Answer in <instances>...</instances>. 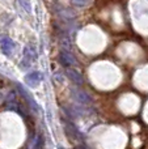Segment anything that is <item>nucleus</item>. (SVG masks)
<instances>
[{"instance_id":"obj_1","label":"nucleus","mask_w":148,"mask_h":149,"mask_svg":"<svg viewBox=\"0 0 148 149\" xmlns=\"http://www.w3.org/2000/svg\"><path fill=\"white\" fill-rule=\"evenodd\" d=\"M72 97L76 102H79L80 105H89L92 103V98L91 95L88 94L87 92L80 89H72Z\"/></svg>"},{"instance_id":"obj_2","label":"nucleus","mask_w":148,"mask_h":149,"mask_svg":"<svg viewBox=\"0 0 148 149\" xmlns=\"http://www.w3.org/2000/svg\"><path fill=\"white\" fill-rule=\"evenodd\" d=\"M0 47H1L3 54L7 55V56H9V55L13 52V50H15L16 45L10 38H8V37H3V38L0 39Z\"/></svg>"},{"instance_id":"obj_3","label":"nucleus","mask_w":148,"mask_h":149,"mask_svg":"<svg viewBox=\"0 0 148 149\" xmlns=\"http://www.w3.org/2000/svg\"><path fill=\"white\" fill-rule=\"evenodd\" d=\"M59 60L64 67H72V65H76V59L71 52L66 51V50H62L59 54Z\"/></svg>"},{"instance_id":"obj_4","label":"nucleus","mask_w":148,"mask_h":149,"mask_svg":"<svg viewBox=\"0 0 148 149\" xmlns=\"http://www.w3.org/2000/svg\"><path fill=\"white\" fill-rule=\"evenodd\" d=\"M42 81V74L39 72H31L25 76V84L30 88H36L41 84Z\"/></svg>"},{"instance_id":"obj_5","label":"nucleus","mask_w":148,"mask_h":149,"mask_svg":"<svg viewBox=\"0 0 148 149\" xmlns=\"http://www.w3.org/2000/svg\"><path fill=\"white\" fill-rule=\"evenodd\" d=\"M64 130H66V134L73 140H81V135L79 132V130L73 126L71 122H64Z\"/></svg>"},{"instance_id":"obj_6","label":"nucleus","mask_w":148,"mask_h":149,"mask_svg":"<svg viewBox=\"0 0 148 149\" xmlns=\"http://www.w3.org/2000/svg\"><path fill=\"white\" fill-rule=\"evenodd\" d=\"M36 58H37V54H36V51H34L31 47H26L25 50H24V63L21 65H24L25 64V67L28 68L29 65L31 64V63L36 60Z\"/></svg>"},{"instance_id":"obj_7","label":"nucleus","mask_w":148,"mask_h":149,"mask_svg":"<svg viewBox=\"0 0 148 149\" xmlns=\"http://www.w3.org/2000/svg\"><path fill=\"white\" fill-rule=\"evenodd\" d=\"M66 74H67V77L73 82V84H76V85H83V82H84L83 76H81V74L79 73L76 70L68 68V70L66 71Z\"/></svg>"},{"instance_id":"obj_8","label":"nucleus","mask_w":148,"mask_h":149,"mask_svg":"<svg viewBox=\"0 0 148 149\" xmlns=\"http://www.w3.org/2000/svg\"><path fill=\"white\" fill-rule=\"evenodd\" d=\"M71 3H72L75 7L84 8V7H87V5L91 4V0H71Z\"/></svg>"},{"instance_id":"obj_9","label":"nucleus","mask_w":148,"mask_h":149,"mask_svg":"<svg viewBox=\"0 0 148 149\" xmlns=\"http://www.w3.org/2000/svg\"><path fill=\"white\" fill-rule=\"evenodd\" d=\"M43 148V139L41 135L36 136V141H34V149H42Z\"/></svg>"},{"instance_id":"obj_10","label":"nucleus","mask_w":148,"mask_h":149,"mask_svg":"<svg viewBox=\"0 0 148 149\" xmlns=\"http://www.w3.org/2000/svg\"><path fill=\"white\" fill-rule=\"evenodd\" d=\"M18 3L22 5L24 9H26V12H28V13L31 12V7H30V3H29V0H18Z\"/></svg>"},{"instance_id":"obj_11","label":"nucleus","mask_w":148,"mask_h":149,"mask_svg":"<svg viewBox=\"0 0 148 149\" xmlns=\"http://www.w3.org/2000/svg\"><path fill=\"white\" fill-rule=\"evenodd\" d=\"M75 149H87V148L84 147V145H79V147H76Z\"/></svg>"},{"instance_id":"obj_12","label":"nucleus","mask_w":148,"mask_h":149,"mask_svg":"<svg viewBox=\"0 0 148 149\" xmlns=\"http://www.w3.org/2000/svg\"><path fill=\"white\" fill-rule=\"evenodd\" d=\"M59 149H64V148H62V147H59Z\"/></svg>"}]
</instances>
